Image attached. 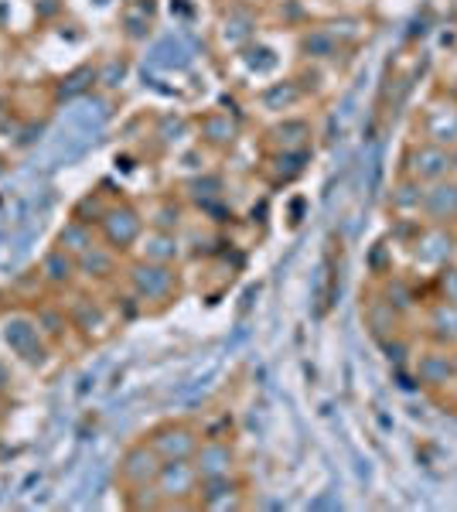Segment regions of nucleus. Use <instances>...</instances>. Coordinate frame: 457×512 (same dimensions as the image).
I'll return each mask as SVG.
<instances>
[{
    "mask_svg": "<svg viewBox=\"0 0 457 512\" xmlns=\"http://www.w3.org/2000/svg\"><path fill=\"white\" fill-rule=\"evenodd\" d=\"M76 260H79V280H89V284H113V280H123L120 253L110 250L103 239H96V243L82 256H76Z\"/></svg>",
    "mask_w": 457,
    "mask_h": 512,
    "instance_id": "nucleus-18",
    "label": "nucleus"
},
{
    "mask_svg": "<svg viewBox=\"0 0 457 512\" xmlns=\"http://www.w3.org/2000/svg\"><path fill=\"white\" fill-rule=\"evenodd\" d=\"M246 485L239 475L229 478H215V482H202L195 499V509H209V512H239L246 509Z\"/></svg>",
    "mask_w": 457,
    "mask_h": 512,
    "instance_id": "nucleus-16",
    "label": "nucleus"
},
{
    "mask_svg": "<svg viewBox=\"0 0 457 512\" xmlns=\"http://www.w3.org/2000/svg\"><path fill=\"white\" fill-rule=\"evenodd\" d=\"M123 284L130 297L144 308H168L181 291V274L171 263H151V260H130L123 270Z\"/></svg>",
    "mask_w": 457,
    "mask_h": 512,
    "instance_id": "nucleus-1",
    "label": "nucleus"
},
{
    "mask_svg": "<svg viewBox=\"0 0 457 512\" xmlns=\"http://www.w3.org/2000/svg\"><path fill=\"white\" fill-rule=\"evenodd\" d=\"M420 130L423 140H434L440 147H457V99L437 93L423 106V117H420Z\"/></svg>",
    "mask_w": 457,
    "mask_h": 512,
    "instance_id": "nucleus-13",
    "label": "nucleus"
},
{
    "mask_svg": "<svg viewBox=\"0 0 457 512\" xmlns=\"http://www.w3.org/2000/svg\"><path fill=\"white\" fill-rule=\"evenodd\" d=\"M410 369L420 390L440 396L457 379V349H440V345L427 342L420 352H413Z\"/></svg>",
    "mask_w": 457,
    "mask_h": 512,
    "instance_id": "nucleus-6",
    "label": "nucleus"
},
{
    "mask_svg": "<svg viewBox=\"0 0 457 512\" xmlns=\"http://www.w3.org/2000/svg\"><path fill=\"white\" fill-rule=\"evenodd\" d=\"M304 96L307 93H304V86L297 79H280V82H270V86L260 93V106L267 113H277V117L284 113V117H287L290 110H297V106L304 103Z\"/></svg>",
    "mask_w": 457,
    "mask_h": 512,
    "instance_id": "nucleus-22",
    "label": "nucleus"
},
{
    "mask_svg": "<svg viewBox=\"0 0 457 512\" xmlns=\"http://www.w3.org/2000/svg\"><path fill=\"white\" fill-rule=\"evenodd\" d=\"M451 154H454V168H451V175L457 178V147H454V151H451Z\"/></svg>",
    "mask_w": 457,
    "mask_h": 512,
    "instance_id": "nucleus-34",
    "label": "nucleus"
},
{
    "mask_svg": "<svg viewBox=\"0 0 457 512\" xmlns=\"http://www.w3.org/2000/svg\"><path fill=\"white\" fill-rule=\"evenodd\" d=\"M362 321L379 345H389V342H396V338H403L406 318L386 301V294H382L379 287L362 297Z\"/></svg>",
    "mask_w": 457,
    "mask_h": 512,
    "instance_id": "nucleus-12",
    "label": "nucleus"
},
{
    "mask_svg": "<svg viewBox=\"0 0 457 512\" xmlns=\"http://www.w3.org/2000/svg\"><path fill=\"white\" fill-rule=\"evenodd\" d=\"M144 233H147V216L137 209L134 202H127V198L106 205L103 219L96 222V236L120 256L134 253Z\"/></svg>",
    "mask_w": 457,
    "mask_h": 512,
    "instance_id": "nucleus-2",
    "label": "nucleus"
},
{
    "mask_svg": "<svg viewBox=\"0 0 457 512\" xmlns=\"http://www.w3.org/2000/svg\"><path fill=\"white\" fill-rule=\"evenodd\" d=\"M420 222H434V226H457V178L454 175L423 185Z\"/></svg>",
    "mask_w": 457,
    "mask_h": 512,
    "instance_id": "nucleus-14",
    "label": "nucleus"
},
{
    "mask_svg": "<svg viewBox=\"0 0 457 512\" xmlns=\"http://www.w3.org/2000/svg\"><path fill=\"white\" fill-rule=\"evenodd\" d=\"M161 465L164 461H161V454L151 448V441H147V437H137L134 444L123 448L120 461H116V472H113L116 489L123 495L130 489H140V485H154Z\"/></svg>",
    "mask_w": 457,
    "mask_h": 512,
    "instance_id": "nucleus-5",
    "label": "nucleus"
},
{
    "mask_svg": "<svg viewBox=\"0 0 457 512\" xmlns=\"http://www.w3.org/2000/svg\"><path fill=\"white\" fill-rule=\"evenodd\" d=\"M38 280L48 287V291H55V294L72 291V287H76V280H79V260L69 250H62V246L55 243L52 250L41 256Z\"/></svg>",
    "mask_w": 457,
    "mask_h": 512,
    "instance_id": "nucleus-17",
    "label": "nucleus"
},
{
    "mask_svg": "<svg viewBox=\"0 0 457 512\" xmlns=\"http://www.w3.org/2000/svg\"><path fill=\"white\" fill-rule=\"evenodd\" d=\"M31 315H35V321L41 325V332L48 335V342H52L55 349L65 342V335H72V325H69V315H65V304L62 301H48L45 308H35Z\"/></svg>",
    "mask_w": 457,
    "mask_h": 512,
    "instance_id": "nucleus-25",
    "label": "nucleus"
},
{
    "mask_svg": "<svg viewBox=\"0 0 457 512\" xmlns=\"http://www.w3.org/2000/svg\"><path fill=\"white\" fill-rule=\"evenodd\" d=\"M420 335L423 342L440 345V349H457V304L427 301L420 308Z\"/></svg>",
    "mask_w": 457,
    "mask_h": 512,
    "instance_id": "nucleus-15",
    "label": "nucleus"
},
{
    "mask_svg": "<svg viewBox=\"0 0 457 512\" xmlns=\"http://www.w3.org/2000/svg\"><path fill=\"white\" fill-rule=\"evenodd\" d=\"M154 485H157V495H161L164 509H195L198 489H202V475H198L191 458H178V461H164Z\"/></svg>",
    "mask_w": 457,
    "mask_h": 512,
    "instance_id": "nucleus-4",
    "label": "nucleus"
},
{
    "mask_svg": "<svg viewBox=\"0 0 457 512\" xmlns=\"http://www.w3.org/2000/svg\"><path fill=\"white\" fill-rule=\"evenodd\" d=\"M270 178L273 185H290L294 178H301L311 161V151H270Z\"/></svg>",
    "mask_w": 457,
    "mask_h": 512,
    "instance_id": "nucleus-24",
    "label": "nucleus"
},
{
    "mask_svg": "<svg viewBox=\"0 0 457 512\" xmlns=\"http://www.w3.org/2000/svg\"><path fill=\"white\" fill-rule=\"evenodd\" d=\"M202 482H215V478L239 475V451L229 434H202V444L191 454Z\"/></svg>",
    "mask_w": 457,
    "mask_h": 512,
    "instance_id": "nucleus-9",
    "label": "nucleus"
},
{
    "mask_svg": "<svg viewBox=\"0 0 457 512\" xmlns=\"http://www.w3.org/2000/svg\"><path fill=\"white\" fill-rule=\"evenodd\" d=\"M181 239L178 233H168V229H147L137 243V256L140 260H151V263H171L178 267L181 263Z\"/></svg>",
    "mask_w": 457,
    "mask_h": 512,
    "instance_id": "nucleus-21",
    "label": "nucleus"
},
{
    "mask_svg": "<svg viewBox=\"0 0 457 512\" xmlns=\"http://www.w3.org/2000/svg\"><path fill=\"white\" fill-rule=\"evenodd\" d=\"M96 239H99L96 236V226H89V222H82V219L72 216L69 222H65L62 233H58L55 243L62 246V250H69L72 256H82V253L89 250V246L96 243Z\"/></svg>",
    "mask_w": 457,
    "mask_h": 512,
    "instance_id": "nucleus-26",
    "label": "nucleus"
},
{
    "mask_svg": "<svg viewBox=\"0 0 457 512\" xmlns=\"http://www.w3.org/2000/svg\"><path fill=\"white\" fill-rule=\"evenodd\" d=\"M297 48H301L304 59L328 62V59H335V55L342 52V41L335 38V31H331L328 24H318V28L301 31V38H297Z\"/></svg>",
    "mask_w": 457,
    "mask_h": 512,
    "instance_id": "nucleus-23",
    "label": "nucleus"
},
{
    "mask_svg": "<svg viewBox=\"0 0 457 512\" xmlns=\"http://www.w3.org/2000/svg\"><path fill=\"white\" fill-rule=\"evenodd\" d=\"M123 502H127V509H137V512H144V509H164L161 495H157V485H140V489L123 492Z\"/></svg>",
    "mask_w": 457,
    "mask_h": 512,
    "instance_id": "nucleus-31",
    "label": "nucleus"
},
{
    "mask_svg": "<svg viewBox=\"0 0 457 512\" xmlns=\"http://www.w3.org/2000/svg\"><path fill=\"white\" fill-rule=\"evenodd\" d=\"M379 291L386 294V301L393 304V308L400 311L403 318H410L413 311L420 308V301H417V287H413L406 277H396V274H393V277L386 280V284L379 287Z\"/></svg>",
    "mask_w": 457,
    "mask_h": 512,
    "instance_id": "nucleus-27",
    "label": "nucleus"
},
{
    "mask_svg": "<svg viewBox=\"0 0 457 512\" xmlns=\"http://www.w3.org/2000/svg\"><path fill=\"white\" fill-rule=\"evenodd\" d=\"M311 123L304 117H284L267 130L270 151H311Z\"/></svg>",
    "mask_w": 457,
    "mask_h": 512,
    "instance_id": "nucleus-20",
    "label": "nucleus"
},
{
    "mask_svg": "<svg viewBox=\"0 0 457 512\" xmlns=\"http://www.w3.org/2000/svg\"><path fill=\"white\" fill-rule=\"evenodd\" d=\"M151 441V448L161 454V461H178V458H191L202 444V431L198 424H191L185 417H171L154 424L151 431L144 434Z\"/></svg>",
    "mask_w": 457,
    "mask_h": 512,
    "instance_id": "nucleus-8",
    "label": "nucleus"
},
{
    "mask_svg": "<svg viewBox=\"0 0 457 512\" xmlns=\"http://www.w3.org/2000/svg\"><path fill=\"white\" fill-rule=\"evenodd\" d=\"M457 260V233L454 226H434V222H420V233L413 239V263L434 274L437 267Z\"/></svg>",
    "mask_w": 457,
    "mask_h": 512,
    "instance_id": "nucleus-10",
    "label": "nucleus"
},
{
    "mask_svg": "<svg viewBox=\"0 0 457 512\" xmlns=\"http://www.w3.org/2000/svg\"><path fill=\"white\" fill-rule=\"evenodd\" d=\"M11 390H14V373H11V366L0 359V400H7Z\"/></svg>",
    "mask_w": 457,
    "mask_h": 512,
    "instance_id": "nucleus-32",
    "label": "nucleus"
},
{
    "mask_svg": "<svg viewBox=\"0 0 457 512\" xmlns=\"http://www.w3.org/2000/svg\"><path fill=\"white\" fill-rule=\"evenodd\" d=\"M420 198H423V185L417 178L403 175L393 198H389V205H393L396 216H420Z\"/></svg>",
    "mask_w": 457,
    "mask_h": 512,
    "instance_id": "nucleus-28",
    "label": "nucleus"
},
{
    "mask_svg": "<svg viewBox=\"0 0 457 512\" xmlns=\"http://www.w3.org/2000/svg\"><path fill=\"white\" fill-rule=\"evenodd\" d=\"M430 287H434L437 301L457 304V260L444 263V267H437L434 270V280H430Z\"/></svg>",
    "mask_w": 457,
    "mask_h": 512,
    "instance_id": "nucleus-29",
    "label": "nucleus"
},
{
    "mask_svg": "<svg viewBox=\"0 0 457 512\" xmlns=\"http://www.w3.org/2000/svg\"><path fill=\"white\" fill-rule=\"evenodd\" d=\"M451 168H454L451 147H440V144H434V140H423L420 137L417 144L406 151L403 175L417 178L420 185H430V181H440V178L451 175Z\"/></svg>",
    "mask_w": 457,
    "mask_h": 512,
    "instance_id": "nucleus-11",
    "label": "nucleus"
},
{
    "mask_svg": "<svg viewBox=\"0 0 457 512\" xmlns=\"http://www.w3.org/2000/svg\"><path fill=\"white\" fill-rule=\"evenodd\" d=\"M0 338H4V345L11 349V355H18L24 366H31V369L45 366L48 355L55 352V345L48 342V335L41 332V325L35 321V315H31V311H21V315L7 318Z\"/></svg>",
    "mask_w": 457,
    "mask_h": 512,
    "instance_id": "nucleus-3",
    "label": "nucleus"
},
{
    "mask_svg": "<svg viewBox=\"0 0 457 512\" xmlns=\"http://www.w3.org/2000/svg\"><path fill=\"white\" fill-rule=\"evenodd\" d=\"M181 216H185V209H181L174 198H164L161 212H151L147 222H151V229H168V233H178V229H181Z\"/></svg>",
    "mask_w": 457,
    "mask_h": 512,
    "instance_id": "nucleus-30",
    "label": "nucleus"
},
{
    "mask_svg": "<svg viewBox=\"0 0 457 512\" xmlns=\"http://www.w3.org/2000/svg\"><path fill=\"white\" fill-rule=\"evenodd\" d=\"M65 304V315H69L72 335L82 338V345H96L103 338H110L113 332V321L110 311H106L103 301H96L93 294H72Z\"/></svg>",
    "mask_w": 457,
    "mask_h": 512,
    "instance_id": "nucleus-7",
    "label": "nucleus"
},
{
    "mask_svg": "<svg viewBox=\"0 0 457 512\" xmlns=\"http://www.w3.org/2000/svg\"><path fill=\"white\" fill-rule=\"evenodd\" d=\"M198 140L209 151H232L239 140V120L229 110H209L198 117Z\"/></svg>",
    "mask_w": 457,
    "mask_h": 512,
    "instance_id": "nucleus-19",
    "label": "nucleus"
},
{
    "mask_svg": "<svg viewBox=\"0 0 457 512\" xmlns=\"http://www.w3.org/2000/svg\"><path fill=\"white\" fill-rule=\"evenodd\" d=\"M437 400H440V403H444V407H447V410H451V414H457V379H454V383H451V386H447V390H444V393H440V396H437Z\"/></svg>",
    "mask_w": 457,
    "mask_h": 512,
    "instance_id": "nucleus-33",
    "label": "nucleus"
}]
</instances>
